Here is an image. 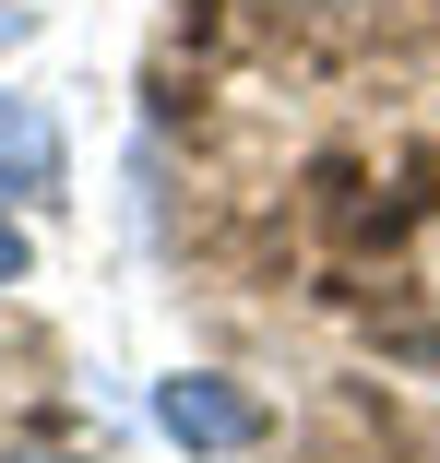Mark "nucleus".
I'll return each instance as SVG.
<instances>
[{"label": "nucleus", "instance_id": "f257e3e1", "mask_svg": "<svg viewBox=\"0 0 440 463\" xmlns=\"http://www.w3.org/2000/svg\"><path fill=\"white\" fill-rule=\"evenodd\" d=\"M155 428L179 439V451H250V439H262V404L226 392V381H167V392H155Z\"/></svg>", "mask_w": 440, "mask_h": 463}, {"label": "nucleus", "instance_id": "f03ea898", "mask_svg": "<svg viewBox=\"0 0 440 463\" xmlns=\"http://www.w3.org/2000/svg\"><path fill=\"white\" fill-rule=\"evenodd\" d=\"M0 191H24V203L60 191V119L36 96H0Z\"/></svg>", "mask_w": 440, "mask_h": 463}, {"label": "nucleus", "instance_id": "7ed1b4c3", "mask_svg": "<svg viewBox=\"0 0 440 463\" xmlns=\"http://www.w3.org/2000/svg\"><path fill=\"white\" fill-rule=\"evenodd\" d=\"M0 286H24V226L0 214Z\"/></svg>", "mask_w": 440, "mask_h": 463}, {"label": "nucleus", "instance_id": "20e7f679", "mask_svg": "<svg viewBox=\"0 0 440 463\" xmlns=\"http://www.w3.org/2000/svg\"><path fill=\"white\" fill-rule=\"evenodd\" d=\"M0 36H24V0H0Z\"/></svg>", "mask_w": 440, "mask_h": 463}, {"label": "nucleus", "instance_id": "39448f33", "mask_svg": "<svg viewBox=\"0 0 440 463\" xmlns=\"http://www.w3.org/2000/svg\"><path fill=\"white\" fill-rule=\"evenodd\" d=\"M36 463H48V451H36Z\"/></svg>", "mask_w": 440, "mask_h": 463}]
</instances>
